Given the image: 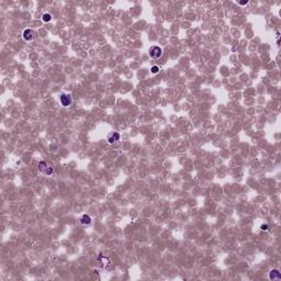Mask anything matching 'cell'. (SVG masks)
Here are the masks:
<instances>
[{
    "label": "cell",
    "instance_id": "1",
    "mask_svg": "<svg viewBox=\"0 0 281 281\" xmlns=\"http://www.w3.org/2000/svg\"><path fill=\"white\" fill-rule=\"evenodd\" d=\"M148 55L153 59H159L163 56V48L158 45H153L148 48Z\"/></svg>",
    "mask_w": 281,
    "mask_h": 281
},
{
    "label": "cell",
    "instance_id": "2",
    "mask_svg": "<svg viewBox=\"0 0 281 281\" xmlns=\"http://www.w3.org/2000/svg\"><path fill=\"white\" fill-rule=\"evenodd\" d=\"M22 38H23L24 41H27V42H31V41L35 40V38H36V33H35V31L33 30V29H25V30L23 31V33H22Z\"/></svg>",
    "mask_w": 281,
    "mask_h": 281
},
{
    "label": "cell",
    "instance_id": "3",
    "mask_svg": "<svg viewBox=\"0 0 281 281\" xmlns=\"http://www.w3.org/2000/svg\"><path fill=\"white\" fill-rule=\"evenodd\" d=\"M39 169L40 171L42 173H44V175H47V176H50V175H52V173H53V168L52 167H50V166L47 165L45 162H40L39 164Z\"/></svg>",
    "mask_w": 281,
    "mask_h": 281
},
{
    "label": "cell",
    "instance_id": "4",
    "mask_svg": "<svg viewBox=\"0 0 281 281\" xmlns=\"http://www.w3.org/2000/svg\"><path fill=\"white\" fill-rule=\"evenodd\" d=\"M59 100H61V103H62L63 107L67 108L68 105H70V103L73 102V99L70 95H67V93H62L61 97H59Z\"/></svg>",
    "mask_w": 281,
    "mask_h": 281
},
{
    "label": "cell",
    "instance_id": "5",
    "mask_svg": "<svg viewBox=\"0 0 281 281\" xmlns=\"http://www.w3.org/2000/svg\"><path fill=\"white\" fill-rule=\"evenodd\" d=\"M120 134L118 133V132H111V133H109V135L107 136V141H108L109 144H113V143L118 142V141H120Z\"/></svg>",
    "mask_w": 281,
    "mask_h": 281
},
{
    "label": "cell",
    "instance_id": "6",
    "mask_svg": "<svg viewBox=\"0 0 281 281\" xmlns=\"http://www.w3.org/2000/svg\"><path fill=\"white\" fill-rule=\"evenodd\" d=\"M269 279L271 280H280L281 279V274L279 272V270L277 269H272L269 272Z\"/></svg>",
    "mask_w": 281,
    "mask_h": 281
},
{
    "label": "cell",
    "instance_id": "7",
    "mask_svg": "<svg viewBox=\"0 0 281 281\" xmlns=\"http://www.w3.org/2000/svg\"><path fill=\"white\" fill-rule=\"evenodd\" d=\"M79 222H80L82 225H89V224H91V217H90L88 214H84V215L80 216Z\"/></svg>",
    "mask_w": 281,
    "mask_h": 281
},
{
    "label": "cell",
    "instance_id": "8",
    "mask_svg": "<svg viewBox=\"0 0 281 281\" xmlns=\"http://www.w3.org/2000/svg\"><path fill=\"white\" fill-rule=\"evenodd\" d=\"M42 20L44 22H50L51 20H52V16H51L50 13H44L42 16Z\"/></svg>",
    "mask_w": 281,
    "mask_h": 281
},
{
    "label": "cell",
    "instance_id": "9",
    "mask_svg": "<svg viewBox=\"0 0 281 281\" xmlns=\"http://www.w3.org/2000/svg\"><path fill=\"white\" fill-rule=\"evenodd\" d=\"M159 67L158 66H153L152 68H150V72H152V74H158L159 73Z\"/></svg>",
    "mask_w": 281,
    "mask_h": 281
},
{
    "label": "cell",
    "instance_id": "10",
    "mask_svg": "<svg viewBox=\"0 0 281 281\" xmlns=\"http://www.w3.org/2000/svg\"><path fill=\"white\" fill-rule=\"evenodd\" d=\"M260 230H261V231H268V230H269V226H268L267 224H262L261 226H260Z\"/></svg>",
    "mask_w": 281,
    "mask_h": 281
},
{
    "label": "cell",
    "instance_id": "11",
    "mask_svg": "<svg viewBox=\"0 0 281 281\" xmlns=\"http://www.w3.org/2000/svg\"><path fill=\"white\" fill-rule=\"evenodd\" d=\"M248 2L249 1H238V4H241V6H246V4H248Z\"/></svg>",
    "mask_w": 281,
    "mask_h": 281
}]
</instances>
